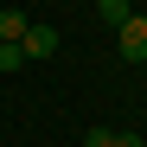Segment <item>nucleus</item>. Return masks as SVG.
<instances>
[{"mask_svg": "<svg viewBox=\"0 0 147 147\" xmlns=\"http://www.w3.org/2000/svg\"><path fill=\"white\" fill-rule=\"evenodd\" d=\"M26 58H19V45H0V70H19Z\"/></svg>", "mask_w": 147, "mask_h": 147, "instance_id": "nucleus-6", "label": "nucleus"}, {"mask_svg": "<svg viewBox=\"0 0 147 147\" xmlns=\"http://www.w3.org/2000/svg\"><path fill=\"white\" fill-rule=\"evenodd\" d=\"M83 147H115V128H90V134H83Z\"/></svg>", "mask_w": 147, "mask_h": 147, "instance_id": "nucleus-5", "label": "nucleus"}, {"mask_svg": "<svg viewBox=\"0 0 147 147\" xmlns=\"http://www.w3.org/2000/svg\"><path fill=\"white\" fill-rule=\"evenodd\" d=\"M58 26H26V38H19V58H32V64H45V58H58Z\"/></svg>", "mask_w": 147, "mask_h": 147, "instance_id": "nucleus-2", "label": "nucleus"}, {"mask_svg": "<svg viewBox=\"0 0 147 147\" xmlns=\"http://www.w3.org/2000/svg\"><path fill=\"white\" fill-rule=\"evenodd\" d=\"M26 26H32V19H19L13 7H0V45H19V38H26Z\"/></svg>", "mask_w": 147, "mask_h": 147, "instance_id": "nucleus-3", "label": "nucleus"}, {"mask_svg": "<svg viewBox=\"0 0 147 147\" xmlns=\"http://www.w3.org/2000/svg\"><path fill=\"white\" fill-rule=\"evenodd\" d=\"M115 147H141V134H115Z\"/></svg>", "mask_w": 147, "mask_h": 147, "instance_id": "nucleus-7", "label": "nucleus"}, {"mask_svg": "<svg viewBox=\"0 0 147 147\" xmlns=\"http://www.w3.org/2000/svg\"><path fill=\"white\" fill-rule=\"evenodd\" d=\"M115 45H121V64H147V13L121 19V26H115Z\"/></svg>", "mask_w": 147, "mask_h": 147, "instance_id": "nucleus-1", "label": "nucleus"}, {"mask_svg": "<svg viewBox=\"0 0 147 147\" xmlns=\"http://www.w3.org/2000/svg\"><path fill=\"white\" fill-rule=\"evenodd\" d=\"M96 13H102L109 26H121V19H134V0H96Z\"/></svg>", "mask_w": 147, "mask_h": 147, "instance_id": "nucleus-4", "label": "nucleus"}]
</instances>
